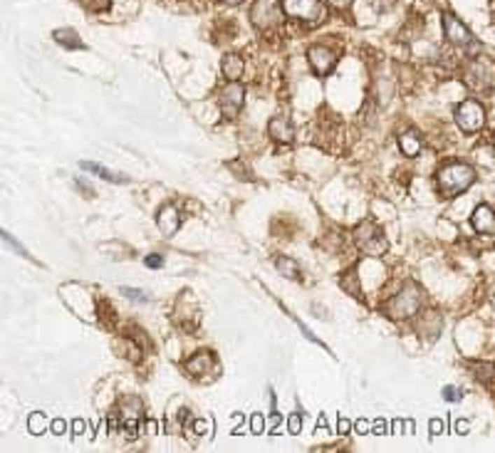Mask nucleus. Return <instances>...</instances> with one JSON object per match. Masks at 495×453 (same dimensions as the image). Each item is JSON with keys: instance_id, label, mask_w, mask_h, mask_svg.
<instances>
[{"instance_id": "nucleus-1", "label": "nucleus", "mask_w": 495, "mask_h": 453, "mask_svg": "<svg viewBox=\"0 0 495 453\" xmlns=\"http://www.w3.org/2000/svg\"><path fill=\"white\" fill-rule=\"evenodd\" d=\"M421 305H424V290L416 283H404V288L384 305V312L391 320H406V317H414L419 312Z\"/></svg>"}, {"instance_id": "nucleus-2", "label": "nucleus", "mask_w": 495, "mask_h": 453, "mask_svg": "<svg viewBox=\"0 0 495 453\" xmlns=\"http://www.w3.org/2000/svg\"><path fill=\"white\" fill-rule=\"evenodd\" d=\"M436 181H438V188L446 198H453L458 193H463L466 188L473 186L475 181V171L466 164H451V166H443L441 171L436 174Z\"/></svg>"}, {"instance_id": "nucleus-3", "label": "nucleus", "mask_w": 495, "mask_h": 453, "mask_svg": "<svg viewBox=\"0 0 495 453\" xmlns=\"http://www.w3.org/2000/svg\"><path fill=\"white\" fill-rule=\"evenodd\" d=\"M354 243H357V248L362 253H367V256H384L389 248V240L386 235H384V230L379 228V225L374 223H362L357 230H354Z\"/></svg>"}, {"instance_id": "nucleus-4", "label": "nucleus", "mask_w": 495, "mask_h": 453, "mask_svg": "<svg viewBox=\"0 0 495 453\" xmlns=\"http://www.w3.org/2000/svg\"><path fill=\"white\" fill-rule=\"evenodd\" d=\"M285 18L280 0H256L251 8V22L258 30H272Z\"/></svg>"}, {"instance_id": "nucleus-5", "label": "nucleus", "mask_w": 495, "mask_h": 453, "mask_svg": "<svg viewBox=\"0 0 495 453\" xmlns=\"http://www.w3.org/2000/svg\"><path fill=\"white\" fill-rule=\"evenodd\" d=\"M456 124L463 129L466 134H475L483 129L485 124V109L478 99H466L458 104L456 109Z\"/></svg>"}, {"instance_id": "nucleus-6", "label": "nucleus", "mask_w": 495, "mask_h": 453, "mask_svg": "<svg viewBox=\"0 0 495 453\" xmlns=\"http://www.w3.org/2000/svg\"><path fill=\"white\" fill-rule=\"evenodd\" d=\"M282 11L295 20L317 22L322 18V3L320 0H282Z\"/></svg>"}, {"instance_id": "nucleus-7", "label": "nucleus", "mask_w": 495, "mask_h": 453, "mask_svg": "<svg viewBox=\"0 0 495 453\" xmlns=\"http://www.w3.org/2000/svg\"><path fill=\"white\" fill-rule=\"evenodd\" d=\"M441 22H443V35H446V40L451 45H456V48H466V45H473V35H470V30L463 25V22L458 20L453 13H443L441 15Z\"/></svg>"}, {"instance_id": "nucleus-8", "label": "nucleus", "mask_w": 495, "mask_h": 453, "mask_svg": "<svg viewBox=\"0 0 495 453\" xmlns=\"http://www.w3.org/2000/svg\"><path fill=\"white\" fill-rule=\"evenodd\" d=\"M141 414H144L141 399L129 396V399L122 401V428L129 438L137 436V426H139V421H141Z\"/></svg>"}, {"instance_id": "nucleus-9", "label": "nucleus", "mask_w": 495, "mask_h": 453, "mask_svg": "<svg viewBox=\"0 0 495 453\" xmlns=\"http://www.w3.org/2000/svg\"><path fill=\"white\" fill-rule=\"evenodd\" d=\"M337 57H340L337 50L325 48V45H314V48H309V53H307L309 64H312V69L317 72V75H327V72L337 64Z\"/></svg>"}, {"instance_id": "nucleus-10", "label": "nucleus", "mask_w": 495, "mask_h": 453, "mask_svg": "<svg viewBox=\"0 0 495 453\" xmlns=\"http://www.w3.org/2000/svg\"><path fill=\"white\" fill-rule=\"evenodd\" d=\"M221 102H223V114L228 119L238 117V112L243 109V102H245V90L238 85V82H228L221 95Z\"/></svg>"}, {"instance_id": "nucleus-11", "label": "nucleus", "mask_w": 495, "mask_h": 453, "mask_svg": "<svg viewBox=\"0 0 495 453\" xmlns=\"http://www.w3.org/2000/svg\"><path fill=\"white\" fill-rule=\"evenodd\" d=\"M470 225H473L478 233H495V211L485 203H480L478 208L470 216Z\"/></svg>"}, {"instance_id": "nucleus-12", "label": "nucleus", "mask_w": 495, "mask_h": 453, "mask_svg": "<svg viewBox=\"0 0 495 453\" xmlns=\"http://www.w3.org/2000/svg\"><path fill=\"white\" fill-rule=\"evenodd\" d=\"M267 134L275 139L277 144H290V141L295 139L293 124H290V119H285V117H272L270 124H267Z\"/></svg>"}, {"instance_id": "nucleus-13", "label": "nucleus", "mask_w": 495, "mask_h": 453, "mask_svg": "<svg viewBox=\"0 0 495 453\" xmlns=\"http://www.w3.org/2000/svg\"><path fill=\"white\" fill-rule=\"evenodd\" d=\"M156 225H159V230L166 235V238H171V235L179 230V225H181V218H179V211H176L174 206H164L159 211V216H156Z\"/></svg>"}, {"instance_id": "nucleus-14", "label": "nucleus", "mask_w": 495, "mask_h": 453, "mask_svg": "<svg viewBox=\"0 0 495 453\" xmlns=\"http://www.w3.org/2000/svg\"><path fill=\"white\" fill-rule=\"evenodd\" d=\"M221 67H223V77L228 82H238L240 77H243V69H245V62L240 55L235 53H228L223 57V62H221Z\"/></svg>"}, {"instance_id": "nucleus-15", "label": "nucleus", "mask_w": 495, "mask_h": 453, "mask_svg": "<svg viewBox=\"0 0 495 453\" xmlns=\"http://www.w3.org/2000/svg\"><path fill=\"white\" fill-rule=\"evenodd\" d=\"M399 146H401V154L409 156V159H414V156H419V151H421V139H419V134H416V132H406V134H401Z\"/></svg>"}, {"instance_id": "nucleus-16", "label": "nucleus", "mask_w": 495, "mask_h": 453, "mask_svg": "<svg viewBox=\"0 0 495 453\" xmlns=\"http://www.w3.org/2000/svg\"><path fill=\"white\" fill-rule=\"evenodd\" d=\"M211 364H214V357H211V354H208V352H198L196 357L186 362V372L191 374V377H198V374L206 372Z\"/></svg>"}, {"instance_id": "nucleus-17", "label": "nucleus", "mask_w": 495, "mask_h": 453, "mask_svg": "<svg viewBox=\"0 0 495 453\" xmlns=\"http://www.w3.org/2000/svg\"><path fill=\"white\" fill-rule=\"evenodd\" d=\"M55 40H57L60 45H64V48H72V50L85 48V43H82L80 35H77L75 30H57L55 32Z\"/></svg>"}, {"instance_id": "nucleus-18", "label": "nucleus", "mask_w": 495, "mask_h": 453, "mask_svg": "<svg viewBox=\"0 0 495 453\" xmlns=\"http://www.w3.org/2000/svg\"><path fill=\"white\" fill-rule=\"evenodd\" d=\"M82 169L90 171V174H97V176L104 179V181H127L124 176H114L112 171H107L104 166H99V164H87V161H85V164H82Z\"/></svg>"}, {"instance_id": "nucleus-19", "label": "nucleus", "mask_w": 495, "mask_h": 453, "mask_svg": "<svg viewBox=\"0 0 495 453\" xmlns=\"http://www.w3.org/2000/svg\"><path fill=\"white\" fill-rule=\"evenodd\" d=\"M275 265H277V272H280L282 277L298 280V265H295V260H290V258H277Z\"/></svg>"}, {"instance_id": "nucleus-20", "label": "nucleus", "mask_w": 495, "mask_h": 453, "mask_svg": "<svg viewBox=\"0 0 495 453\" xmlns=\"http://www.w3.org/2000/svg\"><path fill=\"white\" fill-rule=\"evenodd\" d=\"M470 372L480 379V382H493L495 379V367L493 364H470Z\"/></svg>"}, {"instance_id": "nucleus-21", "label": "nucleus", "mask_w": 495, "mask_h": 453, "mask_svg": "<svg viewBox=\"0 0 495 453\" xmlns=\"http://www.w3.org/2000/svg\"><path fill=\"white\" fill-rule=\"evenodd\" d=\"M85 3V8L87 11H92V13H104V11H109V0H82Z\"/></svg>"}, {"instance_id": "nucleus-22", "label": "nucleus", "mask_w": 495, "mask_h": 453, "mask_svg": "<svg viewBox=\"0 0 495 453\" xmlns=\"http://www.w3.org/2000/svg\"><path fill=\"white\" fill-rule=\"evenodd\" d=\"M144 263H146V267H154V270H156V267L164 265V258H161L159 253H151V256L144 258Z\"/></svg>"}, {"instance_id": "nucleus-23", "label": "nucleus", "mask_w": 495, "mask_h": 453, "mask_svg": "<svg viewBox=\"0 0 495 453\" xmlns=\"http://www.w3.org/2000/svg\"><path fill=\"white\" fill-rule=\"evenodd\" d=\"M461 396H463V391L461 389H453V386H446V389H443V399L446 401H458Z\"/></svg>"}, {"instance_id": "nucleus-24", "label": "nucleus", "mask_w": 495, "mask_h": 453, "mask_svg": "<svg viewBox=\"0 0 495 453\" xmlns=\"http://www.w3.org/2000/svg\"><path fill=\"white\" fill-rule=\"evenodd\" d=\"M300 421H302V416H300V414L290 416V433H298L300 431Z\"/></svg>"}, {"instance_id": "nucleus-25", "label": "nucleus", "mask_w": 495, "mask_h": 453, "mask_svg": "<svg viewBox=\"0 0 495 453\" xmlns=\"http://www.w3.org/2000/svg\"><path fill=\"white\" fill-rule=\"evenodd\" d=\"M122 293L127 295V298H134V300H146V295L137 293V290H129V288H122Z\"/></svg>"}, {"instance_id": "nucleus-26", "label": "nucleus", "mask_w": 495, "mask_h": 453, "mask_svg": "<svg viewBox=\"0 0 495 453\" xmlns=\"http://www.w3.org/2000/svg\"><path fill=\"white\" fill-rule=\"evenodd\" d=\"M327 3H330L332 8H340V11H344V8L349 6L351 0H327Z\"/></svg>"}, {"instance_id": "nucleus-27", "label": "nucleus", "mask_w": 495, "mask_h": 453, "mask_svg": "<svg viewBox=\"0 0 495 453\" xmlns=\"http://www.w3.org/2000/svg\"><path fill=\"white\" fill-rule=\"evenodd\" d=\"M253 431L256 433L263 431V416H253Z\"/></svg>"}, {"instance_id": "nucleus-28", "label": "nucleus", "mask_w": 495, "mask_h": 453, "mask_svg": "<svg viewBox=\"0 0 495 453\" xmlns=\"http://www.w3.org/2000/svg\"><path fill=\"white\" fill-rule=\"evenodd\" d=\"M32 421H35V424H40V421H43V416H40V414H35V416H32ZM32 431H35V433H40V431H43V426H32Z\"/></svg>"}, {"instance_id": "nucleus-29", "label": "nucleus", "mask_w": 495, "mask_h": 453, "mask_svg": "<svg viewBox=\"0 0 495 453\" xmlns=\"http://www.w3.org/2000/svg\"><path fill=\"white\" fill-rule=\"evenodd\" d=\"M441 428H443V424L438 421V419H433V421H431V431L433 433H441Z\"/></svg>"}, {"instance_id": "nucleus-30", "label": "nucleus", "mask_w": 495, "mask_h": 453, "mask_svg": "<svg viewBox=\"0 0 495 453\" xmlns=\"http://www.w3.org/2000/svg\"><path fill=\"white\" fill-rule=\"evenodd\" d=\"M53 431H55V433H62V431H64V421H55V424H53Z\"/></svg>"}, {"instance_id": "nucleus-31", "label": "nucleus", "mask_w": 495, "mask_h": 453, "mask_svg": "<svg viewBox=\"0 0 495 453\" xmlns=\"http://www.w3.org/2000/svg\"><path fill=\"white\" fill-rule=\"evenodd\" d=\"M206 426H208L206 421H198V424H196V431H198V433H206Z\"/></svg>"}, {"instance_id": "nucleus-32", "label": "nucleus", "mask_w": 495, "mask_h": 453, "mask_svg": "<svg viewBox=\"0 0 495 453\" xmlns=\"http://www.w3.org/2000/svg\"><path fill=\"white\" fill-rule=\"evenodd\" d=\"M228 6H238V3H243V0H225Z\"/></svg>"}, {"instance_id": "nucleus-33", "label": "nucleus", "mask_w": 495, "mask_h": 453, "mask_svg": "<svg viewBox=\"0 0 495 453\" xmlns=\"http://www.w3.org/2000/svg\"><path fill=\"white\" fill-rule=\"evenodd\" d=\"M493 141H495V137H493Z\"/></svg>"}]
</instances>
